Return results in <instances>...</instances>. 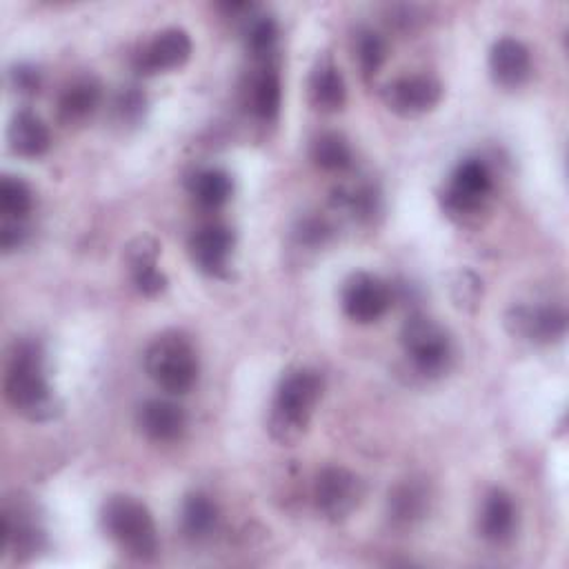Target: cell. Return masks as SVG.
Listing matches in <instances>:
<instances>
[{
    "label": "cell",
    "instance_id": "obj_1",
    "mask_svg": "<svg viewBox=\"0 0 569 569\" xmlns=\"http://www.w3.org/2000/svg\"><path fill=\"white\" fill-rule=\"evenodd\" d=\"M322 376L307 367L291 369L280 378L269 413V433L273 440L293 445L302 438L313 407L322 396Z\"/></svg>",
    "mask_w": 569,
    "mask_h": 569
},
{
    "label": "cell",
    "instance_id": "obj_2",
    "mask_svg": "<svg viewBox=\"0 0 569 569\" xmlns=\"http://www.w3.org/2000/svg\"><path fill=\"white\" fill-rule=\"evenodd\" d=\"M4 396L9 405L29 420L53 418L56 400L44 376L42 351L33 342L13 347L4 371Z\"/></svg>",
    "mask_w": 569,
    "mask_h": 569
},
{
    "label": "cell",
    "instance_id": "obj_3",
    "mask_svg": "<svg viewBox=\"0 0 569 569\" xmlns=\"http://www.w3.org/2000/svg\"><path fill=\"white\" fill-rule=\"evenodd\" d=\"M107 536L131 558L149 560L158 551V531L151 511L133 496H111L100 511Z\"/></svg>",
    "mask_w": 569,
    "mask_h": 569
},
{
    "label": "cell",
    "instance_id": "obj_4",
    "mask_svg": "<svg viewBox=\"0 0 569 569\" xmlns=\"http://www.w3.org/2000/svg\"><path fill=\"white\" fill-rule=\"evenodd\" d=\"M144 369L162 391L182 396L196 385L200 367L191 340L178 331H164L144 349Z\"/></svg>",
    "mask_w": 569,
    "mask_h": 569
},
{
    "label": "cell",
    "instance_id": "obj_5",
    "mask_svg": "<svg viewBox=\"0 0 569 569\" xmlns=\"http://www.w3.org/2000/svg\"><path fill=\"white\" fill-rule=\"evenodd\" d=\"M400 342L413 367L425 376L445 373L451 362V340L433 318L425 313H411L402 329Z\"/></svg>",
    "mask_w": 569,
    "mask_h": 569
},
{
    "label": "cell",
    "instance_id": "obj_6",
    "mask_svg": "<svg viewBox=\"0 0 569 569\" xmlns=\"http://www.w3.org/2000/svg\"><path fill=\"white\" fill-rule=\"evenodd\" d=\"M365 496V485L362 480L345 469L329 465L318 471L316 482H313V502L316 509L327 518V520H345L349 518L356 507L360 505Z\"/></svg>",
    "mask_w": 569,
    "mask_h": 569
},
{
    "label": "cell",
    "instance_id": "obj_7",
    "mask_svg": "<svg viewBox=\"0 0 569 569\" xmlns=\"http://www.w3.org/2000/svg\"><path fill=\"white\" fill-rule=\"evenodd\" d=\"M491 191V173L478 158H465L449 176L442 207L449 216H473Z\"/></svg>",
    "mask_w": 569,
    "mask_h": 569
},
{
    "label": "cell",
    "instance_id": "obj_8",
    "mask_svg": "<svg viewBox=\"0 0 569 569\" xmlns=\"http://www.w3.org/2000/svg\"><path fill=\"white\" fill-rule=\"evenodd\" d=\"M389 307L391 289L385 280L367 271H358L347 278L342 287V309L353 322H376L387 313Z\"/></svg>",
    "mask_w": 569,
    "mask_h": 569
},
{
    "label": "cell",
    "instance_id": "obj_9",
    "mask_svg": "<svg viewBox=\"0 0 569 569\" xmlns=\"http://www.w3.org/2000/svg\"><path fill=\"white\" fill-rule=\"evenodd\" d=\"M382 98L393 113L402 118H416L436 109L442 98V84L427 73L402 76L385 87Z\"/></svg>",
    "mask_w": 569,
    "mask_h": 569
},
{
    "label": "cell",
    "instance_id": "obj_10",
    "mask_svg": "<svg viewBox=\"0 0 569 569\" xmlns=\"http://www.w3.org/2000/svg\"><path fill=\"white\" fill-rule=\"evenodd\" d=\"M507 329L536 345H549L565 336L567 313L556 305H518L507 313Z\"/></svg>",
    "mask_w": 569,
    "mask_h": 569
},
{
    "label": "cell",
    "instance_id": "obj_11",
    "mask_svg": "<svg viewBox=\"0 0 569 569\" xmlns=\"http://www.w3.org/2000/svg\"><path fill=\"white\" fill-rule=\"evenodd\" d=\"M191 56V38L180 27H167L158 31L142 49L136 53V69L140 73H158L182 67Z\"/></svg>",
    "mask_w": 569,
    "mask_h": 569
},
{
    "label": "cell",
    "instance_id": "obj_12",
    "mask_svg": "<svg viewBox=\"0 0 569 569\" xmlns=\"http://www.w3.org/2000/svg\"><path fill=\"white\" fill-rule=\"evenodd\" d=\"M231 249L233 233L229 227L218 222L200 227L189 240V256L193 264L209 276H222L227 271Z\"/></svg>",
    "mask_w": 569,
    "mask_h": 569
},
{
    "label": "cell",
    "instance_id": "obj_13",
    "mask_svg": "<svg viewBox=\"0 0 569 569\" xmlns=\"http://www.w3.org/2000/svg\"><path fill=\"white\" fill-rule=\"evenodd\" d=\"M136 425L140 433L153 442H173L187 427L184 409L164 398L144 400L136 411Z\"/></svg>",
    "mask_w": 569,
    "mask_h": 569
},
{
    "label": "cell",
    "instance_id": "obj_14",
    "mask_svg": "<svg viewBox=\"0 0 569 569\" xmlns=\"http://www.w3.org/2000/svg\"><path fill=\"white\" fill-rule=\"evenodd\" d=\"M489 71L493 80L502 87H520L531 73L529 49L516 38H500L489 51Z\"/></svg>",
    "mask_w": 569,
    "mask_h": 569
},
{
    "label": "cell",
    "instance_id": "obj_15",
    "mask_svg": "<svg viewBox=\"0 0 569 569\" xmlns=\"http://www.w3.org/2000/svg\"><path fill=\"white\" fill-rule=\"evenodd\" d=\"M158 251V242L149 236H140L127 244V264L133 284L144 296H156L167 287V278L156 264Z\"/></svg>",
    "mask_w": 569,
    "mask_h": 569
},
{
    "label": "cell",
    "instance_id": "obj_16",
    "mask_svg": "<svg viewBox=\"0 0 569 569\" xmlns=\"http://www.w3.org/2000/svg\"><path fill=\"white\" fill-rule=\"evenodd\" d=\"M480 536L493 545L507 542L516 529V505L511 496L502 489H493L485 496L480 518H478Z\"/></svg>",
    "mask_w": 569,
    "mask_h": 569
},
{
    "label": "cell",
    "instance_id": "obj_17",
    "mask_svg": "<svg viewBox=\"0 0 569 569\" xmlns=\"http://www.w3.org/2000/svg\"><path fill=\"white\" fill-rule=\"evenodd\" d=\"M7 138L11 151L22 158H40L51 147L49 129L33 111H18L11 118Z\"/></svg>",
    "mask_w": 569,
    "mask_h": 569
},
{
    "label": "cell",
    "instance_id": "obj_18",
    "mask_svg": "<svg viewBox=\"0 0 569 569\" xmlns=\"http://www.w3.org/2000/svg\"><path fill=\"white\" fill-rule=\"evenodd\" d=\"M309 96L316 109L327 113L340 111L345 107V100H347L345 78L329 58L318 60V64L313 67L309 78Z\"/></svg>",
    "mask_w": 569,
    "mask_h": 569
},
{
    "label": "cell",
    "instance_id": "obj_19",
    "mask_svg": "<svg viewBox=\"0 0 569 569\" xmlns=\"http://www.w3.org/2000/svg\"><path fill=\"white\" fill-rule=\"evenodd\" d=\"M280 102H282L280 76L271 62H262L258 73L251 78V87H249L251 111L262 120H273L280 111Z\"/></svg>",
    "mask_w": 569,
    "mask_h": 569
},
{
    "label": "cell",
    "instance_id": "obj_20",
    "mask_svg": "<svg viewBox=\"0 0 569 569\" xmlns=\"http://www.w3.org/2000/svg\"><path fill=\"white\" fill-rule=\"evenodd\" d=\"M427 505H429V493H427L425 485H420L416 480H405L389 491L387 511L396 525L407 527L425 516Z\"/></svg>",
    "mask_w": 569,
    "mask_h": 569
},
{
    "label": "cell",
    "instance_id": "obj_21",
    "mask_svg": "<svg viewBox=\"0 0 569 569\" xmlns=\"http://www.w3.org/2000/svg\"><path fill=\"white\" fill-rule=\"evenodd\" d=\"M100 102V87L93 78L73 80L58 100V113L64 122H82L87 120Z\"/></svg>",
    "mask_w": 569,
    "mask_h": 569
},
{
    "label": "cell",
    "instance_id": "obj_22",
    "mask_svg": "<svg viewBox=\"0 0 569 569\" xmlns=\"http://www.w3.org/2000/svg\"><path fill=\"white\" fill-rule=\"evenodd\" d=\"M180 520H182V529H184V533L189 538L202 540V538L211 536V531L216 529L218 507H216V502L209 496L191 493L182 502Z\"/></svg>",
    "mask_w": 569,
    "mask_h": 569
},
{
    "label": "cell",
    "instance_id": "obj_23",
    "mask_svg": "<svg viewBox=\"0 0 569 569\" xmlns=\"http://www.w3.org/2000/svg\"><path fill=\"white\" fill-rule=\"evenodd\" d=\"M191 193L202 207L218 209L231 198L233 180L222 169H202L191 178Z\"/></svg>",
    "mask_w": 569,
    "mask_h": 569
},
{
    "label": "cell",
    "instance_id": "obj_24",
    "mask_svg": "<svg viewBox=\"0 0 569 569\" xmlns=\"http://www.w3.org/2000/svg\"><path fill=\"white\" fill-rule=\"evenodd\" d=\"M311 160L322 171H342L351 164V147L340 133L327 131L311 142Z\"/></svg>",
    "mask_w": 569,
    "mask_h": 569
},
{
    "label": "cell",
    "instance_id": "obj_25",
    "mask_svg": "<svg viewBox=\"0 0 569 569\" xmlns=\"http://www.w3.org/2000/svg\"><path fill=\"white\" fill-rule=\"evenodd\" d=\"M33 207V193L29 184L18 176H2L0 180V213L4 220H22Z\"/></svg>",
    "mask_w": 569,
    "mask_h": 569
},
{
    "label": "cell",
    "instance_id": "obj_26",
    "mask_svg": "<svg viewBox=\"0 0 569 569\" xmlns=\"http://www.w3.org/2000/svg\"><path fill=\"white\" fill-rule=\"evenodd\" d=\"M244 42L253 58H258L260 62H269L278 42L276 20L269 16H256L253 20H249L244 29Z\"/></svg>",
    "mask_w": 569,
    "mask_h": 569
},
{
    "label": "cell",
    "instance_id": "obj_27",
    "mask_svg": "<svg viewBox=\"0 0 569 569\" xmlns=\"http://www.w3.org/2000/svg\"><path fill=\"white\" fill-rule=\"evenodd\" d=\"M353 51H356L358 64H360L365 76L378 73V69L382 67V62L387 58V44H385L382 36L373 29H360L356 33Z\"/></svg>",
    "mask_w": 569,
    "mask_h": 569
},
{
    "label": "cell",
    "instance_id": "obj_28",
    "mask_svg": "<svg viewBox=\"0 0 569 569\" xmlns=\"http://www.w3.org/2000/svg\"><path fill=\"white\" fill-rule=\"evenodd\" d=\"M478 293H480V284H478V278L469 271H460L456 276V282H453V300L458 307H473L478 302Z\"/></svg>",
    "mask_w": 569,
    "mask_h": 569
},
{
    "label": "cell",
    "instance_id": "obj_29",
    "mask_svg": "<svg viewBox=\"0 0 569 569\" xmlns=\"http://www.w3.org/2000/svg\"><path fill=\"white\" fill-rule=\"evenodd\" d=\"M116 107H118V113L122 116V120H138L144 109V96L136 87H129L118 98Z\"/></svg>",
    "mask_w": 569,
    "mask_h": 569
},
{
    "label": "cell",
    "instance_id": "obj_30",
    "mask_svg": "<svg viewBox=\"0 0 569 569\" xmlns=\"http://www.w3.org/2000/svg\"><path fill=\"white\" fill-rule=\"evenodd\" d=\"M11 82H13V89L18 93H38V87H40V76L33 67H27V64H18L11 69Z\"/></svg>",
    "mask_w": 569,
    "mask_h": 569
},
{
    "label": "cell",
    "instance_id": "obj_31",
    "mask_svg": "<svg viewBox=\"0 0 569 569\" xmlns=\"http://www.w3.org/2000/svg\"><path fill=\"white\" fill-rule=\"evenodd\" d=\"M27 238V229L22 227V220H4L0 231V244L4 251L18 249Z\"/></svg>",
    "mask_w": 569,
    "mask_h": 569
}]
</instances>
